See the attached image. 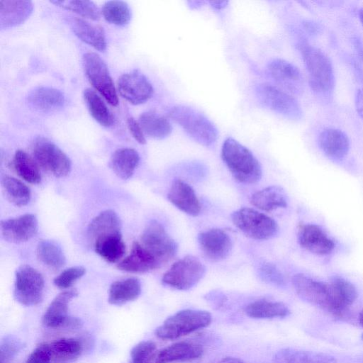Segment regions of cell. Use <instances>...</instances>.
<instances>
[{"instance_id":"obj_1","label":"cell","mask_w":363,"mask_h":363,"mask_svg":"<svg viewBox=\"0 0 363 363\" xmlns=\"http://www.w3.org/2000/svg\"><path fill=\"white\" fill-rule=\"evenodd\" d=\"M221 157L233 177L240 183H257L262 177V167L246 147L233 138H228L223 143Z\"/></svg>"},{"instance_id":"obj_2","label":"cell","mask_w":363,"mask_h":363,"mask_svg":"<svg viewBox=\"0 0 363 363\" xmlns=\"http://www.w3.org/2000/svg\"><path fill=\"white\" fill-rule=\"evenodd\" d=\"M298 47L312 89L318 94L329 96L335 86L334 71L330 59L319 48L306 42L299 43Z\"/></svg>"},{"instance_id":"obj_3","label":"cell","mask_w":363,"mask_h":363,"mask_svg":"<svg viewBox=\"0 0 363 363\" xmlns=\"http://www.w3.org/2000/svg\"><path fill=\"white\" fill-rule=\"evenodd\" d=\"M168 116L198 143L211 146L217 140L218 129L198 110L185 105H177L169 111Z\"/></svg>"},{"instance_id":"obj_4","label":"cell","mask_w":363,"mask_h":363,"mask_svg":"<svg viewBox=\"0 0 363 363\" xmlns=\"http://www.w3.org/2000/svg\"><path fill=\"white\" fill-rule=\"evenodd\" d=\"M211 320L208 311L185 309L168 317L155 333L162 340H175L207 327Z\"/></svg>"},{"instance_id":"obj_5","label":"cell","mask_w":363,"mask_h":363,"mask_svg":"<svg viewBox=\"0 0 363 363\" xmlns=\"http://www.w3.org/2000/svg\"><path fill=\"white\" fill-rule=\"evenodd\" d=\"M231 220L241 232L255 240H269L278 232V225L274 219L253 208H242L234 211Z\"/></svg>"},{"instance_id":"obj_6","label":"cell","mask_w":363,"mask_h":363,"mask_svg":"<svg viewBox=\"0 0 363 363\" xmlns=\"http://www.w3.org/2000/svg\"><path fill=\"white\" fill-rule=\"evenodd\" d=\"M205 273L203 264L197 257L187 255L171 266L164 274L162 281L169 287L185 291L196 285Z\"/></svg>"},{"instance_id":"obj_7","label":"cell","mask_w":363,"mask_h":363,"mask_svg":"<svg viewBox=\"0 0 363 363\" xmlns=\"http://www.w3.org/2000/svg\"><path fill=\"white\" fill-rule=\"evenodd\" d=\"M32 153L39 167L57 177H66L71 171L72 163L68 156L46 138L35 139Z\"/></svg>"},{"instance_id":"obj_8","label":"cell","mask_w":363,"mask_h":363,"mask_svg":"<svg viewBox=\"0 0 363 363\" xmlns=\"http://www.w3.org/2000/svg\"><path fill=\"white\" fill-rule=\"evenodd\" d=\"M82 64L92 86L109 104L116 106L118 104V94L105 62L98 54L89 52L84 54Z\"/></svg>"},{"instance_id":"obj_9","label":"cell","mask_w":363,"mask_h":363,"mask_svg":"<svg viewBox=\"0 0 363 363\" xmlns=\"http://www.w3.org/2000/svg\"><path fill=\"white\" fill-rule=\"evenodd\" d=\"M140 243L162 267L177 254V242L168 235L161 223L151 220L145 228Z\"/></svg>"},{"instance_id":"obj_10","label":"cell","mask_w":363,"mask_h":363,"mask_svg":"<svg viewBox=\"0 0 363 363\" xmlns=\"http://www.w3.org/2000/svg\"><path fill=\"white\" fill-rule=\"evenodd\" d=\"M255 94L259 103L267 108L291 120H300L303 111L298 102L286 91L268 84H259Z\"/></svg>"},{"instance_id":"obj_11","label":"cell","mask_w":363,"mask_h":363,"mask_svg":"<svg viewBox=\"0 0 363 363\" xmlns=\"http://www.w3.org/2000/svg\"><path fill=\"white\" fill-rule=\"evenodd\" d=\"M44 286L43 277L37 269L21 265L16 272L14 298L23 306H36L43 300Z\"/></svg>"},{"instance_id":"obj_12","label":"cell","mask_w":363,"mask_h":363,"mask_svg":"<svg viewBox=\"0 0 363 363\" xmlns=\"http://www.w3.org/2000/svg\"><path fill=\"white\" fill-rule=\"evenodd\" d=\"M292 284L301 299L330 313L331 294L328 282L325 283L305 274H297L292 277Z\"/></svg>"},{"instance_id":"obj_13","label":"cell","mask_w":363,"mask_h":363,"mask_svg":"<svg viewBox=\"0 0 363 363\" xmlns=\"http://www.w3.org/2000/svg\"><path fill=\"white\" fill-rule=\"evenodd\" d=\"M118 89L121 96L133 105L145 103L154 92L147 78L136 69L124 73L119 77Z\"/></svg>"},{"instance_id":"obj_14","label":"cell","mask_w":363,"mask_h":363,"mask_svg":"<svg viewBox=\"0 0 363 363\" xmlns=\"http://www.w3.org/2000/svg\"><path fill=\"white\" fill-rule=\"evenodd\" d=\"M198 242L203 255L213 262H219L227 258L233 247L229 235L219 228H211L201 232L198 235Z\"/></svg>"},{"instance_id":"obj_15","label":"cell","mask_w":363,"mask_h":363,"mask_svg":"<svg viewBox=\"0 0 363 363\" xmlns=\"http://www.w3.org/2000/svg\"><path fill=\"white\" fill-rule=\"evenodd\" d=\"M267 69L271 78L287 93L299 94L303 91V76L292 63L282 59H274L269 62Z\"/></svg>"},{"instance_id":"obj_16","label":"cell","mask_w":363,"mask_h":363,"mask_svg":"<svg viewBox=\"0 0 363 363\" xmlns=\"http://www.w3.org/2000/svg\"><path fill=\"white\" fill-rule=\"evenodd\" d=\"M297 235L300 246L311 253L326 255L335 248L333 240L317 225L300 224Z\"/></svg>"},{"instance_id":"obj_17","label":"cell","mask_w":363,"mask_h":363,"mask_svg":"<svg viewBox=\"0 0 363 363\" xmlns=\"http://www.w3.org/2000/svg\"><path fill=\"white\" fill-rule=\"evenodd\" d=\"M38 229L37 218L30 213L4 220L1 223L2 237L10 242H26L37 234Z\"/></svg>"},{"instance_id":"obj_18","label":"cell","mask_w":363,"mask_h":363,"mask_svg":"<svg viewBox=\"0 0 363 363\" xmlns=\"http://www.w3.org/2000/svg\"><path fill=\"white\" fill-rule=\"evenodd\" d=\"M331 294V309L334 316L342 317L357 297L354 286L347 279L335 276L328 282Z\"/></svg>"},{"instance_id":"obj_19","label":"cell","mask_w":363,"mask_h":363,"mask_svg":"<svg viewBox=\"0 0 363 363\" xmlns=\"http://www.w3.org/2000/svg\"><path fill=\"white\" fill-rule=\"evenodd\" d=\"M78 295L75 289L58 294L50 303L43 316V323L50 328H63L69 318V304Z\"/></svg>"},{"instance_id":"obj_20","label":"cell","mask_w":363,"mask_h":363,"mask_svg":"<svg viewBox=\"0 0 363 363\" xmlns=\"http://www.w3.org/2000/svg\"><path fill=\"white\" fill-rule=\"evenodd\" d=\"M167 199L175 207L189 216H197L201 212V203L194 190L180 179L172 182Z\"/></svg>"},{"instance_id":"obj_21","label":"cell","mask_w":363,"mask_h":363,"mask_svg":"<svg viewBox=\"0 0 363 363\" xmlns=\"http://www.w3.org/2000/svg\"><path fill=\"white\" fill-rule=\"evenodd\" d=\"M318 145L330 159L341 160L348 153L350 140L347 135L336 128H326L318 136Z\"/></svg>"},{"instance_id":"obj_22","label":"cell","mask_w":363,"mask_h":363,"mask_svg":"<svg viewBox=\"0 0 363 363\" xmlns=\"http://www.w3.org/2000/svg\"><path fill=\"white\" fill-rule=\"evenodd\" d=\"M203 349L196 342H175L157 352L156 363H175L196 359L202 356Z\"/></svg>"},{"instance_id":"obj_23","label":"cell","mask_w":363,"mask_h":363,"mask_svg":"<svg viewBox=\"0 0 363 363\" xmlns=\"http://www.w3.org/2000/svg\"><path fill=\"white\" fill-rule=\"evenodd\" d=\"M118 269L131 273H145L160 266L155 257L140 243L134 242L130 253L117 265Z\"/></svg>"},{"instance_id":"obj_24","label":"cell","mask_w":363,"mask_h":363,"mask_svg":"<svg viewBox=\"0 0 363 363\" xmlns=\"http://www.w3.org/2000/svg\"><path fill=\"white\" fill-rule=\"evenodd\" d=\"M33 4L30 1H0V28H12L23 23L32 13Z\"/></svg>"},{"instance_id":"obj_25","label":"cell","mask_w":363,"mask_h":363,"mask_svg":"<svg viewBox=\"0 0 363 363\" xmlns=\"http://www.w3.org/2000/svg\"><path fill=\"white\" fill-rule=\"evenodd\" d=\"M69 23L73 32L83 42L99 51L106 49V38L102 27L77 17L72 18Z\"/></svg>"},{"instance_id":"obj_26","label":"cell","mask_w":363,"mask_h":363,"mask_svg":"<svg viewBox=\"0 0 363 363\" xmlns=\"http://www.w3.org/2000/svg\"><path fill=\"white\" fill-rule=\"evenodd\" d=\"M28 100L32 106L42 112L57 111L62 108L65 103L63 93L49 86H40L35 89L29 94Z\"/></svg>"},{"instance_id":"obj_27","label":"cell","mask_w":363,"mask_h":363,"mask_svg":"<svg viewBox=\"0 0 363 363\" xmlns=\"http://www.w3.org/2000/svg\"><path fill=\"white\" fill-rule=\"evenodd\" d=\"M52 363H72L82 354L83 345L80 340L63 337L49 343Z\"/></svg>"},{"instance_id":"obj_28","label":"cell","mask_w":363,"mask_h":363,"mask_svg":"<svg viewBox=\"0 0 363 363\" xmlns=\"http://www.w3.org/2000/svg\"><path fill=\"white\" fill-rule=\"evenodd\" d=\"M88 236L92 242L98 238L121 233V222L113 210H105L97 215L88 226Z\"/></svg>"},{"instance_id":"obj_29","label":"cell","mask_w":363,"mask_h":363,"mask_svg":"<svg viewBox=\"0 0 363 363\" xmlns=\"http://www.w3.org/2000/svg\"><path fill=\"white\" fill-rule=\"evenodd\" d=\"M141 293V284L136 278H128L112 283L108 291L110 304L121 306L138 298Z\"/></svg>"},{"instance_id":"obj_30","label":"cell","mask_w":363,"mask_h":363,"mask_svg":"<svg viewBox=\"0 0 363 363\" xmlns=\"http://www.w3.org/2000/svg\"><path fill=\"white\" fill-rule=\"evenodd\" d=\"M93 244L95 252L110 263L118 262L125 252V245L121 233L98 238Z\"/></svg>"},{"instance_id":"obj_31","label":"cell","mask_w":363,"mask_h":363,"mask_svg":"<svg viewBox=\"0 0 363 363\" xmlns=\"http://www.w3.org/2000/svg\"><path fill=\"white\" fill-rule=\"evenodd\" d=\"M140 162L138 152L129 147L116 150L110 160V167L113 172L121 179L130 178Z\"/></svg>"},{"instance_id":"obj_32","label":"cell","mask_w":363,"mask_h":363,"mask_svg":"<svg viewBox=\"0 0 363 363\" xmlns=\"http://www.w3.org/2000/svg\"><path fill=\"white\" fill-rule=\"evenodd\" d=\"M250 203L257 208L267 212L287 206L285 193L277 186H267L256 191L252 195Z\"/></svg>"},{"instance_id":"obj_33","label":"cell","mask_w":363,"mask_h":363,"mask_svg":"<svg viewBox=\"0 0 363 363\" xmlns=\"http://www.w3.org/2000/svg\"><path fill=\"white\" fill-rule=\"evenodd\" d=\"M138 122L144 134L154 139H164L172 131L169 121L153 111L143 113L139 117Z\"/></svg>"},{"instance_id":"obj_34","label":"cell","mask_w":363,"mask_h":363,"mask_svg":"<svg viewBox=\"0 0 363 363\" xmlns=\"http://www.w3.org/2000/svg\"><path fill=\"white\" fill-rule=\"evenodd\" d=\"M245 311L249 317L253 318H284L290 313L284 303L266 299L250 303L245 307Z\"/></svg>"},{"instance_id":"obj_35","label":"cell","mask_w":363,"mask_h":363,"mask_svg":"<svg viewBox=\"0 0 363 363\" xmlns=\"http://www.w3.org/2000/svg\"><path fill=\"white\" fill-rule=\"evenodd\" d=\"M36 255L43 264L52 271L60 270L66 263L62 248L52 240H40L36 247Z\"/></svg>"},{"instance_id":"obj_36","label":"cell","mask_w":363,"mask_h":363,"mask_svg":"<svg viewBox=\"0 0 363 363\" xmlns=\"http://www.w3.org/2000/svg\"><path fill=\"white\" fill-rule=\"evenodd\" d=\"M12 166L16 174L26 182L36 184L41 181L39 166L33 157L23 150L16 152Z\"/></svg>"},{"instance_id":"obj_37","label":"cell","mask_w":363,"mask_h":363,"mask_svg":"<svg viewBox=\"0 0 363 363\" xmlns=\"http://www.w3.org/2000/svg\"><path fill=\"white\" fill-rule=\"evenodd\" d=\"M273 363H335L333 358L321 353L286 348L279 351Z\"/></svg>"},{"instance_id":"obj_38","label":"cell","mask_w":363,"mask_h":363,"mask_svg":"<svg viewBox=\"0 0 363 363\" xmlns=\"http://www.w3.org/2000/svg\"><path fill=\"white\" fill-rule=\"evenodd\" d=\"M83 96L91 116L97 123L106 128L113 125V116L96 91L87 88L84 91Z\"/></svg>"},{"instance_id":"obj_39","label":"cell","mask_w":363,"mask_h":363,"mask_svg":"<svg viewBox=\"0 0 363 363\" xmlns=\"http://www.w3.org/2000/svg\"><path fill=\"white\" fill-rule=\"evenodd\" d=\"M1 185L8 200L17 206L28 204L30 199V190L21 180L10 176H4Z\"/></svg>"},{"instance_id":"obj_40","label":"cell","mask_w":363,"mask_h":363,"mask_svg":"<svg viewBox=\"0 0 363 363\" xmlns=\"http://www.w3.org/2000/svg\"><path fill=\"white\" fill-rule=\"evenodd\" d=\"M101 13L105 20L116 26H125L131 19V10L123 1L112 0L105 2Z\"/></svg>"},{"instance_id":"obj_41","label":"cell","mask_w":363,"mask_h":363,"mask_svg":"<svg viewBox=\"0 0 363 363\" xmlns=\"http://www.w3.org/2000/svg\"><path fill=\"white\" fill-rule=\"evenodd\" d=\"M52 4L62 7L65 9L72 11L84 18L98 20L100 18L101 13L96 5L91 1H51Z\"/></svg>"},{"instance_id":"obj_42","label":"cell","mask_w":363,"mask_h":363,"mask_svg":"<svg viewBox=\"0 0 363 363\" xmlns=\"http://www.w3.org/2000/svg\"><path fill=\"white\" fill-rule=\"evenodd\" d=\"M157 351L154 342L141 341L132 348L129 363H156Z\"/></svg>"},{"instance_id":"obj_43","label":"cell","mask_w":363,"mask_h":363,"mask_svg":"<svg viewBox=\"0 0 363 363\" xmlns=\"http://www.w3.org/2000/svg\"><path fill=\"white\" fill-rule=\"evenodd\" d=\"M25 347L24 342L13 335L4 336L0 342V362L10 363Z\"/></svg>"},{"instance_id":"obj_44","label":"cell","mask_w":363,"mask_h":363,"mask_svg":"<svg viewBox=\"0 0 363 363\" xmlns=\"http://www.w3.org/2000/svg\"><path fill=\"white\" fill-rule=\"evenodd\" d=\"M86 273L82 266L72 267L62 271L54 280V284L60 289L67 290Z\"/></svg>"},{"instance_id":"obj_45","label":"cell","mask_w":363,"mask_h":363,"mask_svg":"<svg viewBox=\"0 0 363 363\" xmlns=\"http://www.w3.org/2000/svg\"><path fill=\"white\" fill-rule=\"evenodd\" d=\"M25 363H52L49 343L39 344L28 357Z\"/></svg>"},{"instance_id":"obj_46","label":"cell","mask_w":363,"mask_h":363,"mask_svg":"<svg viewBox=\"0 0 363 363\" xmlns=\"http://www.w3.org/2000/svg\"><path fill=\"white\" fill-rule=\"evenodd\" d=\"M260 274L262 279L267 282L279 286L284 284L281 274L272 264H267L263 265L260 269Z\"/></svg>"},{"instance_id":"obj_47","label":"cell","mask_w":363,"mask_h":363,"mask_svg":"<svg viewBox=\"0 0 363 363\" xmlns=\"http://www.w3.org/2000/svg\"><path fill=\"white\" fill-rule=\"evenodd\" d=\"M127 125L130 133L135 140L140 144H145L146 140L145 134L139 122L134 118L129 117L127 119Z\"/></svg>"},{"instance_id":"obj_48","label":"cell","mask_w":363,"mask_h":363,"mask_svg":"<svg viewBox=\"0 0 363 363\" xmlns=\"http://www.w3.org/2000/svg\"><path fill=\"white\" fill-rule=\"evenodd\" d=\"M354 104L357 114L363 120V88L359 89L357 91Z\"/></svg>"},{"instance_id":"obj_49","label":"cell","mask_w":363,"mask_h":363,"mask_svg":"<svg viewBox=\"0 0 363 363\" xmlns=\"http://www.w3.org/2000/svg\"><path fill=\"white\" fill-rule=\"evenodd\" d=\"M353 44L355 48V50L360 55V57L363 59V44L360 39H359L357 37L353 38Z\"/></svg>"},{"instance_id":"obj_50","label":"cell","mask_w":363,"mask_h":363,"mask_svg":"<svg viewBox=\"0 0 363 363\" xmlns=\"http://www.w3.org/2000/svg\"><path fill=\"white\" fill-rule=\"evenodd\" d=\"M218 363H245L242 360L237 357H226L220 359Z\"/></svg>"},{"instance_id":"obj_51","label":"cell","mask_w":363,"mask_h":363,"mask_svg":"<svg viewBox=\"0 0 363 363\" xmlns=\"http://www.w3.org/2000/svg\"><path fill=\"white\" fill-rule=\"evenodd\" d=\"M210 3L213 7L219 9L225 7V6L228 4V1H211Z\"/></svg>"},{"instance_id":"obj_52","label":"cell","mask_w":363,"mask_h":363,"mask_svg":"<svg viewBox=\"0 0 363 363\" xmlns=\"http://www.w3.org/2000/svg\"><path fill=\"white\" fill-rule=\"evenodd\" d=\"M359 21L363 26V8H361L358 12Z\"/></svg>"},{"instance_id":"obj_53","label":"cell","mask_w":363,"mask_h":363,"mask_svg":"<svg viewBox=\"0 0 363 363\" xmlns=\"http://www.w3.org/2000/svg\"><path fill=\"white\" fill-rule=\"evenodd\" d=\"M359 324L363 327V309L361 311V312L359 314Z\"/></svg>"}]
</instances>
